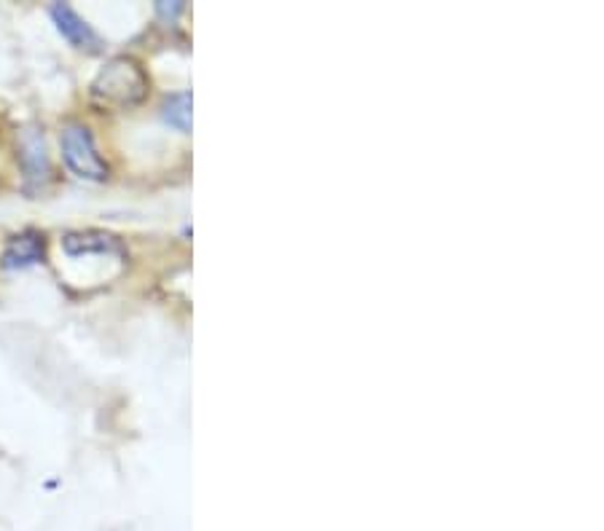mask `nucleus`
I'll return each mask as SVG.
<instances>
[{
	"label": "nucleus",
	"mask_w": 604,
	"mask_h": 531,
	"mask_svg": "<svg viewBox=\"0 0 604 531\" xmlns=\"http://www.w3.org/2000/svg\"><path fill=\"white\" fill-rule=\"evenodd\" d=\"M46 261V240L39 231H22V234L11 236L6 242L3 255H0V266L14 272V268H30Z\"/></svg>",
	"instance_id": "4"
},
{
	"label": "nucleus",
	"mask_w": 604,
	"mask_h": 531,
	"mask_svg": "<svg viewBox=\"0 0 604 531\" xmlns=\"http://www.w3.org/2000/svg\"><path fill=\"white\" fill-rule=\"evenodd\" d=\"M148 95V76L135 60L116 57L110 60L97 78L92 81V97L103 105H114V108H133L142 103Z\"/></svg>",
	"instance_id": "1"
},
{
	"label": "nucleus",
	"mask_w": 604,
	"mask_h": 531,
	"mask_svg": "<svg viewBox=\"0 0 604 531\" xmlns=\"http://www.w3.org/2000/svg\"><path fill=\"white\" fill-rule=\"evenodd\" d=\"M62 249L73 258L78 255H121L124 247L116 236L105 234V231H78V234H65L62 236Z\"/></svg>",
	"instance_id": "5"
},
{
	"label": "nucleus",
	"mask_w": 604,
	"mask_h": 531,
	"mask_svg": "<svg viewBox=\"0 0 604 531\" xmlns=\"http://www.w3.org/2000/svg\"><path fill=\"white\" fill-rule=\"evenodd\" d=\"M161 116L170 127H176L178 132H189L191 129V95L189 92H178V95L167 97L161 105Z\"/></svg>",
	"instance_id": "7"
},
{
	"label": "nucleus",
	"mask_w": 604,
	"mask_h": 531,
	"mask_svg": "<svg viewBox=\"0 0 604 531\" xmlns=\"http://www.w3.org/2000/svg\"><path fill=\"white\" fill-rule=\"evenodd\" d=\"M60 142L62 159H65L67 170L73 174H78V178L84 180H95V183L108 178V164H105V159L99 156L95 137H92V132L84 124H67V127L62 129Z\"/></svg>",
	"instance_id": "2"
},
{
	"label": "nucleus",
	"mask_w": 604,
	"mask_h": 531,
	"mask_svg": "<svg viewBox=\"0 0 604 531\" xmlns=\"http://www.w3.org/2000/svg\"><path fill=\"white\" fill-rule=\"evenodd\" d=\"M22 161H24V172H28L30 180L49 178V156H46V146H43V137L24 135Z\"/></svg>",
	"instance_id": "6"
},
{
	"label": "nucleus",
	"mask_w": 604,
	"mask_h": 531,
	"mask_svg": "<svg viewBox=\"0 0 604 531\" xmlns=\"http://www.w3.org/2000/svg\"><path fill=\"white\" fill-rule=\"evenodd\" d=\"M49 14H52L60 35L67 43H73L76 49H84V52H92V54L103 49V39H99V35L95 33V28H92V24L86 22L84 17L73 9V6L54 3V6H49Z\"/></svg>",
	"instance_id": "3"
}]
</instances>
